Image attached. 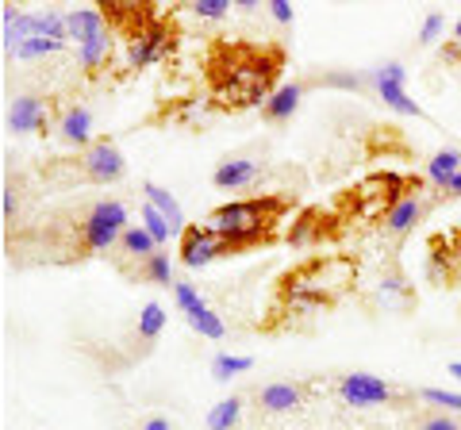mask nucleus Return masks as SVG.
<instances>
[{
	"mask_svg": "<svg viewBox=\"0 0 461 430\" xmlns=\"http://www.w3.org/2000/svg\"><path fill=\"white\" fill-rule=\"evenodd\" d=\"M281 69V50H250L242 47L235 58L227 62L223 74H215V93L235 108H250V104H266L273 96L269 85Z\"/></svg>",
	"mask_w": 461,
	"mask_h": 430,
	"instance_id": "f257e3e1",
	"label": "nucleus"
},
{
	"mask_svg": "<svg viewBox=\"0 0 461 430\" xmlns=\"http://www.w3.org/2000/svg\"><path fill=\"white\" fill-rule=\"evenodd\" d=\"M288 208L285 196H250V200H230V204L215 208L208 215V231H215L230 250H242L250 246V242L266 238L269 227L281 219Z\"/></svg>",
	"mask_w": 461,
	"mask_h": 430,
	"instance_id": "f03ea898",
	"label": "nucleus"
},
{
	"mask_svg": "<svg viewBox=\"0 0 461 430\" xmlns=\"http://www.w3.org/2000/svg\"><path fill=\"white\" fill-rule=\"evenodd\" d=\"M123 231H127V208L120 204V200H96V204L85 211L81 246L89 254H104L112 246H120Z\"/></svg>",
	"mask_w": 461,
	"mask_h": 430,
	"instance_id": "7ed1b4c3",
	"label": "nucleus"
},
{
	"mask_svg": "<svg viewBox=\"0 0 461 430\" xmlns=\"http://www.w3.org/2000/svg\"><path fill=\"white\" fill-rule=\"evenodd\" d=\"M403 77H408V74H403V66H400V62L373 66V69H369V89L377 93L393 112H400V116H415V120H420V116H423V108L408 96V89H403Z\"/></svg>",
	"mask_w": 461,
	"mask_h": 430,
	"instance_id": "20e7f679",
	"label": "nucleus"
},
{
	"mask_svg": "<svg viewBox=\"0 0 461 430\" xmlns=\"http://www.w3.org/2000/svg\"><path fill=\"white\" fill-rule=\"evenodd\" d=\"M339 396L346 399V404H354V408H377V404H393L400 392L388 381L373 377V372H342L339 377Z\"/></svg>",
	"mask_w": 461,
	"mask_h": 430,
	"instance_id": "39448f33",
	"label": "nucleus"
},
{
	"mask_svg": "<svg viewBox=\"0 0 461 430\" xmlns=\"http://www.w3.org/2000/svg\"><path fill=\"white\" fill-rule=\"evenodd\" d=\"M173 296H177V308L185 311V319H189V327H193L196 335H204V338H212V342H220V338L227 335L223 319L204 304V300H200V292L193 289L189 281H177V284H173Z\"/></svg>",
	"mask_w": 461,
	"mask_h": 430,
	"instance_id": "423d86ee",
	"label": "nucleus"
},
{
	"mask_svg": "<svg viewBox=\"0 0 461 430\" xmlns=\"http://www.w3.org/2000/svg\"><path fill=\"white\" fill-rule=\"evenodd\" d=\"M169 47H173L169 27L154 20L147 31L127 42V66H131V69H147V66H154V62H162L166 54H169Z\"/></svg>",
	"mask_w": 461,
	"mask_h": 430,
	"instance_id": "0eeeda50",
	"label": "nucleus"
},
{
	"mask_svg": "<svg viewBox=\"0 0 461 430\" xmlns=\"http://www.w3.org/2000/svg\"><path fill=\"white\" fill-rule=\"evenodd\" d=\"M81 166H85V177L96 181V184H112V181H120V177L127 174V162H123L120 147H115V142H108V139L93 142V147L85 150Z\"/></svg>",
	"mask_w": 461,
	"mask_h": 430,
	"instance_id": "6e6552de",
	"label": "nucleus"
},
{
	"mask_svg": "<svg viewBox=\"0 0 461 430\" xmlns=\"http://www.w3.org/2000/svg\"><path fill=\"white\" fill-rule=\"evenodd\" d=\"M223 254H230V246L215 231H208V227H189L181 235V262L189 269H204Z\"/></svg>",
	"mask_w": 461,
	"mask_h": 430,
	"instance_id": "1a4fd4ad",
	"label": "nucleus"
},
{
	"mask_svg": "<svg viewBox=\"0 0 461 430\" xmlns=\"http://www.w3.org/2000/svg\"><path fill=\"white\" fill-rule=\"evenodd\" d=\"M42 127H47V104L32 93H20L8 108V131L32 135V131H42Z\"/></svg>",
	"mask_w": 461,
	"mask_h": 430,
	"instance_id": "9d476101",
	"label": "nucleus"
},
{
	"mask_svg": "<svg viewBox=\"0 0 461 430\" xmlns=\"http://www.w3.org/2000/svg\"><path fill=\"white\" fill-rule=\"evenodd\" d=\"M258 177H262V162H258V157H227V162H220L212 174L215 189H223V193L247 189V184H254Z\"/></svg>",
	"mask_w": 461,
	"mask_h": 430,
	"instance_id": "9b49d317",
	"label": "nucleus"
},
{
	"mask_svg": "<svg viewBox=\"0 0 461 430\" xmlns=\"http://www.w3.org/2000/svg\"><path fill=\"white\" fill-rule=\"evenodd\" d=\"M304 404V389L293 381H269L258 389V408L266 415H285V411H296Z\"/></svg>",
	"mask_w": 461,
	"mask_h": 430,
	"instance_id": "f8f14e48",
	"label": "nucleus"
},
{
	"mask_svg": "<svg viewBox=\"0 0 461 430\" xmlns=\"http://www.w3.org/2000/svg\"><path fill=\"white\" fill-rule=\"evenodd\" d=\"M58 135H62L66 142H74V147H85L89 150L93 147V112L85 108V104H69L62 112V120H58Z\"/></svg>",
	"mask_w": 461,
	"mask_h": 430,
	"instance_id": "ddd939ff",
	"label": "nucleus"
},
{
	"mask_svg": "<svg viewBox=\"0 0 461 430\" xmlns=\"http://www.w3.org/2000/svg\"><path fill=\"white\" fill-rule=\"evenodd\" d=\"M66 27H69V39L85 47V42H93L96 35L108 31V20L100 8H77V12H66Z\"/></svg>",
	"mask_w": 461,
	"mask_h": 430,
	"instance_id": "4468645a",
	"label": "nucleus"
},
{
	"mask_svg": "<svg viewBox=\"0 0 461 430\" xmlns=\"http://www.w3.org/2000/svg\"><path fill=\"white\" fill-rule=\"evenodd\" d=\"M300 100H304V85H300V81L281 85V89H273V96L262 104V116L269 123H285V120H293V112L300 108Z\"/></svg>",
	"mask_w": 461,
	"mask_h": 430,
	"instance_id": "2eb2a0df",
	"label": "nucleus"
},
{
	"mask_svg": "<svg viewBox=\"0 0 461 430\" xmlns=\"http://www.w3.org/2000/svg\"><path fill=\"white\" fill-rule=\"evenodd\" d=\"M420 215H423V200H420V196H403V200H396V204L388 208V215H384L388 235H408L411 227L420 223Z\"/></svg>",
	"mask_w": 461,
	"mask_h": 430,
	"instance_id": "dca6fc26",
	"label": "nucleus"
},
{
	"mask_svg": "<svg viewBox=\"0 0 461 430\" xmlns=\"http://www.w3.org/2000/svg\"><path fill=\"white\" fill-rule=\"evenodd\" d=\"M142 196H147V204H154L173 223V231H189V227H185V211L169 189H162V184H154V181H142Z\"/></svg>",
	"mask_w": 461,
	"mask_h": 430,
	"instance_id": "f3484780",
	"label": "nucleus"
},
{
	"mask_svg": "<svg viewBox=\"0 0 461 430\" xmlns=\"http://www.w3.org/2000/svg\"><path fill=\"white\" fill-rule=\"evenodd\" d=\"M27 27H32L35 39H54V42L69 39L66 12H27Z\"/></svg>",
	"mask_w": 461,
	"mask_h": 430,
	"instance_id": "a211bd4d",
	"label": "nucleus"
},
{
	"mask_svg": "<svg viewBox=\"0 0 461 430\" xmlns=\"http://www.w3.org/2000/svg\"><path fill=\"white\" fill-rule=\"evenodd\" d=\"M457 174H461V150H454V147L438 150L427 162V177H430V184H438V189H446V184H450Z\"/></svg>",
	"mask_w": 461,
	"mask_h": 430,
	"instance_id": "6ab92c4d",
	"label": "nucleus"
},
{
	"mask_svg": "<svg viewBox=\"0 0 461 430\" xmlns=\"http://www.w3.org/2000/svg\"><path fill=\"white\" fill-rule=\"evenodd\" d=\"M120 250L127 254V257H139V265L142 262H150V257L158 254V242L150 238V231H147V227H127V231H123V238H120Z\"/></svg>",
	"mask_w": 461,
	"mask_h": 430,
	"instance_id": "aec40b11",
	"label": "nucleus"
},
{
	"mask_svg": "<svg viewBox=\"0 0 461 430\" xmlns=\"http://www.w3.org/2000/svg\"><path fill=\"white\" fill-rule=\"evenodd\" d=\"M77 62L89 69V74H96V69H104L112 62V27L104 35H96L93 42H85V47H77Z\"/></svg>",
	"mask_w": 461,
	"mask_h": 430,
	"instance_id": "412c9836",
	"label": "nucleus"
},
{
	"mask_svg": "<svg viewBox=\"0 0 461 430\" xmlns=\"http://www.w3.org/2000/svg\"><path fill=\"white\" fill-rule=\"evenodd\" d=\"M239 415H242V399L239 396H227V399H220V404L208 411V430H235L239 426Z\"/></svg>",
	"mask_w": 461,
	"mask_h": 430,
	"instance_id": "4be33fe9",
	"label": "nucleus"
},
{
	"mask_svg": "<svg viewBox=\"0 0 461 430\" xmlns=\"http://www.w3.org/2000/svg\"><path fill=\"white\" fill-rule=\"evenodd\" d=\"M139 277H142V281H150V284H162V289L177 284V281H173V262H169V254H166V250H158L150 262H142V265H139Z\"/></svg>",
	"mask_w": 461,
	"mask_h": 430,
	"instance_id": "5701e85b",
	"label": "nucleus"
},
{
	"mask_svg": "<svg viewBox=\"0 0 461 430\" xmlns=\"http://www.w3.org/2000/svg\"><path fill=\"white\" fill-rule=\"evenodd\" d=\"M162 327H166V308L158 304V300H150V304L139 311V327H135V331H139L142 342H154L158 335H162Z\"/></svg>",
	"mask_w": 461,
	"mask_h": 430,
	"instance_id": "b1692460",
	"label": "nucleus"
},
{
	"mask_svg": "<svg viewBox=\"0 0 461 430\" xmlns=\"http://www.w3.org/2000/svg\"><path fill=\"white\" fill-rule=\"evenodd\" d=\"M247 369H254V357H247V354H215V362H212L215 381H230Z\"/></svg>",
	"mask_w": 461,
	"mask_h": 430,
	"instance_id": "393cba45",
	"label": "nucleus"
},
{
	"mask_svg": "<svg viewBox=\"0 0 461 430\" xmlns=\"http://www.w3.org/2000/svg\"><path fill=\"white\" fill-rule=\"evenodd\" d=\"M142 227H147V231H150V238L158 242V246H166V242H169V235H177V231H173V223L166 219V215L162 211H158L154 204H142Z\"/></svg>",
	"mask_w": 461,
	"mask_h": 430,
	"instance_id": "a878e982",
	"label": "nucleus"
},
{
	"mask_svg": "<svg viewBox=\"0 0 461 430\" xmlns=\"http://www.w3.org/2000/svg\"><path fill=\"white\" fill-rule=\"evenodd\" d=\"M58 50H62V42H54V39H35V35H32V39H27L23 47L16 50V58H20V62H35V58H54Z\"/></svg>",
	"mask_w": 461,
	"mask_h": 430,
	"instance_id": "bb28decb",
	"label": "nucleus"
},
{
	"mask_svg": "<svg viewBox=\"0 0 461 430\" xmlns=\"http://www.w3.org/2000/svg\"><path fill=\"white\" fill-rule=\"evenodd\" d=\"M189 8H193L196 20H212V23L230 16V0H193Z\"/></svg>",
	"mask_w": 461,
	"mask_h": 430,
	"instance_id": "cd10ccee",
	"label": "nucleus"
},
{
	"mask_svg": "<svg viewBox=\"0 0 461 430\" xmlns=\"http://www.w3.org/2000/svg\"><path fill=\"white\" fill-rule=\"evenodd\" d=\"M427 404H435L438 411H450V415H461V392H446V389H423L420 392Z\"/></svg>",
	"mask_w": 461,
	"mask_h": 430,
	"instance_id": "c85d7f7f",
	"label": "nucleus"
},
{
	"mask_svg": "<svg viewBox=\"0 0 461 430\" xmlns=\"http://www.w3.org/2000/svg\"><path fill=\"white\" fill-rule=\"evenodd\" d=\"M420 430H461V419L450 411H435V415H427V419L420 423Z\"/></svg>",
	"mask_w": 461,
	"mask_h": 430,
	"instance_id": "c756f323",
	"label": "nucleus"
},
{
	"mask_svg": "<svg viewBox=\"0 0 461 430\" xmlns=\"http://www.w3.org/2000/svg\"><path fill=\"white\" fill-rule=\"evenodd\" d=\"M442 27H446V16H442V12H430V16L423 20V27H420V42H423V47H430V42L442 35Z\"/></svg>",
	"mask_w": 461,
	"mask_h": 430,
	"instance_id": "7c9ffc66",
	"label": "nucleus"
},
{
	"mask_svg": "<svg viewBox=\"0 0 461 430\" xmlns=\"http://www.w3.org/2000/svg\"><path fill=\"white\" fill-rule=\"evenodd\" d=\"M269 16L288 27V23L296 20V12H293V4H288V0H269Z\"/></svg>",
	"mask_w": 461,
	"mask_h": 430,
	"instance_id": "2f4dec72",
	"label": "nucleus"
},
{
	"mask_svg": "<svg viewBox=\"0 0 461 430\" xmlns=\"http://www.w3.org/2000/svg\"><path fill=\"white\" fill-rule=\"evenodd\" d=\"M16 211H20L16 184H8V189H5V223H16Z\"/></svg>",
	"mask_w": 461,
	"mask_h": 430,
	"instance_id": "473e14b6",
	"label": "nucleus"
},
{
	"mask_svg": "<svg viewBox=\"0 0 461 430\" xmlns=\"http://www.w3.org/2000/svg\"><path fill=\"white\" fill-rule=\"evenodd\" d=\"M139 430H173V423L166 419V415H150V419H147V423H142Z\"/></svg>",
	"mask_w": 461,
	"mask_h": 430,
	"instance_id": "72a5a7b5",
	"label": "nucleus"
},
{
	"mask_svg": "<svg viewBox=\"0 0 461 430\" xmlns=\"http://www.w3.org/2000/svg\"><path fill=\"white\" fill-rule=\"evenodd\" d=\"M446 196H461V174H457L450 184H446Z\"/></svg>",
	"mask_w": 461,
	"mask_h": 430,
	"instance_id": "f704fd0d",
	"label": "nucleus"
},
{
	"mask_svg": "<svg viewBox=\"0 0 461 430\" xmlns=\"http://www.w3.org/2000/svg\"><path fill=\"white\" fill-rule=\"evenodd\" d=\"M446 372H450L454 381H461V362H450V365H446Z\"/></svg>",
	"mask_w": 461,
	"mask_h": 430,
	"instance_id": "c9c22d12",
	"label": "nucleus"
},
{
	"mask_svg": "<svg viewBox=\"0 0 461 430\" xmlns=\"http://www.w3.org/2000/svg\"><path fill=\"white\" fill-rule=\"evenodd\" d=\"M239 12H258V0H239Z\"/></svg>",
	"mask_w": 461,
	"mask_h": 430,
	"instance_id": "e433bc0d",
	"label": "nucleus"
},
{
	"mask_svg": "<svg viewBox=\"0 0 461 430\" xmlns=\"http://www.w3.org/2000/svg\"><path fill=\"white\" fill-rule=\"evenodd\" d=\"M454 39H457V42H461V20H457V23H454Z\"/></svg>",
	"mask_w": 461,
	"mask_h": 430,
	"instance_id": "4c0bfd02",
	"label": "nucleus"
},
{
	"mask_svg": "<svg viewBox=\"0 0 461 430\" xmlns=\"http://www.w3.org/2000/svg\"><path fill=\"white\" fill-rule=\"evenodd\" d=\"M457 242H461V231H457Z\"/></svg>",
	"mask_w": 461,
	"mask_h": 430,
	"instance_id": "58836bf2",
	"label": "nucleus"
}]
</instances>
